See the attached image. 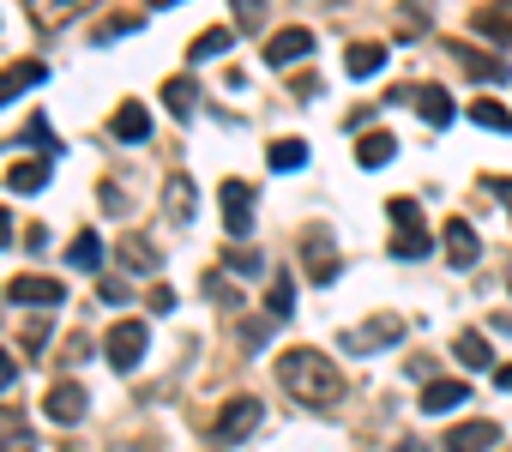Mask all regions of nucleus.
Segmentation results:
<instances>
[{
  "mask_svg": "<svg viewBox=\"0 0 512 452\" xmlns=\"http://www.w3.org/2000/svg\"><path fill=\"white\" fill-rule=\"evenodd\" d=\"M223 260H229L235 272H260V266H266L260 254H253V248H223Z\"/></svg>",
  "mask_w": 512,
  "mask_h": 452,
  "instance_id": "30",
  "label": "nucleus"
},
{
  "mask_svg": "<svg viewBox=\"0 0 512 452\" xmlns=\"http://www.w3.org/2000/svg\"><path fill=\"white\" fill-rule=\"evenodd\" d=\"M43 344H49V326H31V332H25V350H31V356H37V350H43Z\"/></svg>",
  "mask_w": 512,
  "mask_h": 452,
  "instance_id": "36",
  "label": "nucleus"
},
{
  "mask_svg": "<svg viewBox=\"0 0 512 452\" xmlns=\"http://www.w3.org/2000/svg\"><path fill=\"white\" fill-rule=\"evenodd\" d=\"M97 296H103L109 308H121V302H127V284H115V278H103V284H97Z\"/></svg>",
  "mask_w": 512,
  "mask_h": 452,
  "instance_id": "33",
  "label": "nucleus"
},
{
  "mask_svg": "<svg viewBox=\"0 0 512 452\" xmlns=\"http://www.w3.org/2000/svg\"><path fill=\"white\" fill-rule=\"evenodd\" d=\"M494 386H500V392H512V362H500V368H494Z\"/></svg>",
  "mask_w": 512,
  "mask_h": 452,
  "instance_id": "38",
  "label": "nucleus"
},
{
  "mask_svg": "<svg viewBox=\"0 0 512 452\" xmlns=\"http://www.w3.org/2000/svg\"><path fill=\"white\" fill-rule=\"evenodd\" d=\"M386 211H392V223H398V236H392V254L398 260H422L434 242H428V223H422V205L410 199V193H398V199H386Z\"/></svg>",
  "mask_w": 512,
  "mask_h": 452,
  "instance_id": "2",
  "label": "nucleus"
},
{
  "mask_svg": "<svg viewBox=\"0 0 512 452\" xmlns=\"http://www.w3.org/2000/svg\"><path fill=\"white\" fill-rule=\"evenodd\" d=\"M13 193H43L49 187V163H13Z\"/></svg>",
  "mask_w": 512,
  "mask_h": 452,
  "instance_id": "24",
  "label": "nucleus"
},
{
  "mask_svg": "<svg viewBox=\"0 0 512 452\" xmlns=\"http://www.w3.org/2000/svg\"><path fill=\"white\" fill-rule=\"evenodd\" d=\"M115 139H151V115H145V103H121L115 109Z\"/></svg>",
  "mask_w": 512,
  "mask_h": 452,
  "instance_id": "16",
  "label": "nucleus"
},
{
  "mask_svg": "<svg viewBox=\"0 0 512 452\" xmlns=\"http://www.w3.org/2000/svg\"><path fill=\"white\" fill-rule=\"evenodd\" d=\"M458 61H464V73L482 79V85H506V79H512V67L494 61V55H482V49H458Z\"/></svg>",
  "mask_w": 512,
  "mask_h": 452,
  "instance_id": "14",
  "label": "nucleus"
},
{
  "mask_svg": "<svg viewBox=\"0 0 512 452\" xmlns=\"http://www.w3.org/2000/svg\"><path fill=\"white\" fill-rule=\"evenodd\" d=\"M398 452H428V446L422 440H398Z\"/></svg>",
  "mask_w": 512,
  "mask_h": 452,
  "instance_id": "40",
  "label": "nucleus"
},
{
  "mask_svg": "<svg viewBox=\"0 0 512 452\" xmlns=\"http://www.w3.org/2000/svg\"><path fill=\"white\" fill-rule=\"evenodd\" d=\"M145 344H151V326H145V320H121V326L109 332V344H103V350H109V368H115V374H133V368L145 362Z\"/></svg>",
  "mask_w": 512,
  "mask_h": 452,
  "instance_id": "3",
  "label": "nucleus"
},
{
  "mask_svg": "<svg viewBox=\"0 0 512 452\" xmlns=\"http://www.w3.org/2000/svg\"><path fill=\"white\" fill-rule=\"evenodd\" d=\"M85 410H91V398H85V386H73V380H61V386L43 398V416H49V422H79Z\"/></svg>",
  "mask_w": 512,
  "mask_h": 452,
  "instance_id": "8",
  "label": "nucleus"
},
{
  "mask_svg": "<svg viewBox=\"0 0 512 452\" xmlns=\"http://www.w3.org/2000/svg\"><path fill=\"white\" fill-rule=\"evenodd\" d=\"M175 308V290H151V314H169Z\"/></svg>",
  "mask_w": 512,
  "mask_h": 452,
  "instance_id": "35",
  "label": "nucleus"
},
{
  "mask_svg": "<svg viewBox=\"0 0 512 452\" xmlns=\"http://www.w3.org/2000/svg\"><path fill=\"white\" fill-rule=\"evenodd\" d=\"M25 139H31V145H55V133H49V121H43V115H31V127H25Z\"/></svg>",
  "mask_w": 512,
  "mask_h": 452,
  "instance_id": "32",
  "label": "nucleus"
},
{
  "mask_svg": "<svg viewBox=\"0 0 512 452\" xmlns=\"http://www.w3.org/2000/svg\"><path fill=\"white\" fill-rule=\"evenodd\" d=\"M416 109L428 115V127H452V115H458V109H452V97H446L440 85H422V91H416Z\"/></svg>",
  "mask_w": 512,
  "mask_h": 452,
  "instance_id": "15",
  "label": "nucleus"
},
{
  "mask_svg": "<svg viewBox=\"0 0 512 452\" xmlns=\"http://www.w3.org/2000/svg\"><path fill=\"white\" fill-rule=\"evenodd\" d=\"M470 25L488 37H512V13H470Z\"/></svg>",
  "mask_w": 512,
  "mask_h": 452,
  "instance_id": "28",
  "label": "nucleus"
},
{
  "mask_svg": "<svg viewBox=\"0 0 512 452\" xmlns=\"http://www.w3.org/2000/svg\"><path fill=\"white\" fill-rule=\"evenodd\" d=\"M67 266H73V272H103V242H97L91 230H79L73 248H67Z\"/></svg>",
  "mask_w": 512,
  "mask_h": 452,
  "instance_id": "17",
  "label": "nucleus"
},
{
  "mask_svg": "<svg viewBox=\"0 0 512 452\" xmlns=\"http://www.w3.org/2000/svg\"><path fill=\"white\" fill-rule=\"evenodd\" d=\"M169 211H175L181 223L193 217V187H187V181H169Z\"/></svg>",
  "mask_w": 512,
  "mask_h": 452,
  "instance_id": "29",
  "label": "nucleus"
},
{
  "mask_svg": "<svg viewBox=\"0 0 512 452\" xmlns=\"http://www.w3.org/2000/svg\"><path fill=\"white\" fill-rule=\"evenodd\" d=\"M260 398H235V404H223V416H217V434L223 440H241V434H253V428H260Z\"/></svg>",
  "mask_w": 512,
  "mask_h": 452,
  "instance_id": "9",
  "label": "nucleus"
},
{
  "mask_svg": "<svg viewBox=\"0 0 512 452\" xmlns=\"http://www.w3.org/2000/svg\"><path fill=\"white\" fill-rule=\"evenodd\" d=\"M223 230L241 242L253 236V187L247 181H223Z\"/></svg>",
  "mask_w": 512,
  "mask_h": 452,
  "instance_id": "5",
  "label": "nucleus"
},
{
  "mask_svg": "<svg viewBox=\"0 0 512 452\" xmlns=\"http://www.w3.org/2000/svg\"><path fill=\"white\" fill-rule=\"evenodd\" d=\"M7 296H13L19 308H43V314H55V308L67 302V290H61L55 278H37V272H25V278H13V284H7Z\"/></svg>",
  "mask_w": 512,
  "mask_h": 452,
  "instance_id": "4",
  "label": "nucleus"
},
{
  "mask_svg": "<svg viewBox=\"0 0 512 452\" xmlns=\"http://www.w3.org/2000/svg\"><path fill=\"white\" fill-rule=\"evenodd\" d=\"M266 163H272V169H302V163H308V145H302V139H278V145L266 151Z\"/></svg>",
  "mask_w": 512,
  "mask_h": 452,
  "instance_id": "25",
  "label": "nucleus"
},
{
  "mask_svg": "<svg viewBox=\"0 0 512 452\" xmlns=\"http://www.w3.org/2000/svg\"><path fill=\"white\" fill-rule=\"evenodd\" d=\"M121 266H127V272H157L163 260H157L151 242H121Z\"/></svg>",
  "mask_w": 512,
  "mask_h": 452,
  "instance_id": "26",
  "label": "nucleus"
},
{
  "mask_svg": "<svg viewBox=\"0 0 512 452\" xmlns=\"http://www.w3.org/2000/svg\"><path fill=\"white\" fill-rule=\"evenodd\" d=\"M43 61H19V67H7V73H0V109H7L19 91H31V85H43Z\"/></svg>",
  "mask_w": 512,
  "mask_h": 452,
  "instance_id": "12",
  "label": "nucleus"
},
{
  "mask_svg": "<svg viewBox=\"0 0 512 452\" xmlns=\"http://www.w3.org/2000/svg\"><path fill=\"white\" fill-rule=\"evenodd\" d=\"M470 398V386L464 380H434V386H422V416H440V410H458Z\"/></svg>",
  "mask_w": 512,
  "mask_h": 452,
  "instance_id": "11",
  "label": "nucleus"
},
{
  "mask_svg": "<svg viewBox=\"0 0 512 452\" xmlns=\"http://www.w3.org/2000/svg\"><path fill=\"white\" fill-rule=\"evenodd\" d=\"M470 121H476V127H488V133H512V109H500V103H488V97H476V103H470Z\"/></svg>",
  "mask_w": 512,
  "mask_h": 452,
  "instance_id": "22",
  "label": "nucleus"
},
{
  "mask_svg": "<svg viewBox=\"0 0 512 452\" xmlns=\"http://www.w3.org/2000/svg\"><path fill=\"white\" fill-rule=\"evenodd\" d=\"M302 55H314V31H302V25H290V31H278V37L266 43V61H272V67H296Z\"/></svg>",
  "mask_w": 512,
  "mask_h": 452,
  "instance_id": "7",
  "label": "nucleus"
},
{
  "mask_svg": "<svg viewBox=\"0 0 512 452\" xmlns=\"http://www.w3.org/2000/svg\"><path fill=\"white\" fill-rule=\"evenodd\" d=\"M229 43H235V31H229V25H211V31H205V37H199V43L187 49V61H217V55H223Z\"/></svg>",
  "mask_w": 512,
  "mask_h": 452,
  "instance_id": "21",
  "label": "nucleus"
},
{
  "mask_svg": "<svg viewBox=\"0 0 512 452\" xmlns=\"http://www.w3.org/2000/svg\"><path fill=\"white\" fill-rule=\"evenodd\" d=\"M121 31H139V19H133V13H121V19L97 25V43H109V37H121Z\"/></svg>",
  "mask_w": 512,
  "mask_h": 452,
  "instance_id": "31",
  "label": "nucleus"
},
{
  "mask_svg": "<svg viewBox=\"0 0 512 452\" xmlns=\"http://www.w3.org/2000/svg\"><path fill=\"white\" fill-rule=\"evenodd\" d=\"M344 67H350V79H374V73L386 67V49H380V43H356Z\"/></svg>",
  "mask_w": 512,
  "mask_h": 452,
  "instance_id": "20",
  "label": "nucleus"
},
{
  "mask_svg": "<svg viewBox=\"0 0 512 452\" xmlns=\"http://www.w3.org/2000/svg\"><path fill=\"white\" fill-rule=\"evenodd\" d=\"M7 236H13V217H7V211H0V248H7Z\"/></svg>",
  "mask_w": 512,
  "mask_h": 452,
  "instance_id": "39",
  "label": "nucleus"
},
{
  "mask_svg": "<svg viewBox=\"0 0 512 452\" xmlns=\"http://www.w3.org/2000/svg\"><path fill=\"white\" fill-rule=\"evenodd\" d=\"M404 332V320L398 314H380V320H368V326H356L350 338H344V350H356V356H368V350H386L392 338Z\"/></svg>",
  "mask_w": 512,
  "mask_h": 452,
  "instance_id": "6",
  "label": "nucleus"
},
{
  "mask_svg": "<svg viewBox=\"0 0 512 452\" xmlns=\"http://www.w3.org/2000/svg\"><path fill=\"white\" fill-rule=\"evenodd\" d=\"M392 151H398V139H392V133H368V139L356 145V163H362V169H386V163H392Z\"/></svg>",
  "mask_w": 512,
  "mask_h": 452,
  "instance_id": "19",
  "label": "nucleus"
},
{
  "mask_svg": "<svg viewBox=\"0 0 512 452\" xmlns=\"http://www.w3.org/2000/svg\"><path fill=\"white\" fill-rule=\"evenodd\" d=\"M476 254H482V248H476V230H470L464 217H452V223H446V260H452V266H476Z\"/></svg>",
  "mask_w": 512,
  "mask_h": 452,
  "instance_id": "13",
  "label": "nucleus"
},
{
  "mask_svg": "<svg viewBox=\"0 0 512 452\" xmlns=\"http://www.w3.org/2000/svg\"><path fill=\"white\" fill-rule=\"evenodd\" d=\"M494 440H500V428H494V422H458V428L446 434V446H440V452H488Z\"/></svg>",
  "mask_w": 512,
  "mask_h": 452,
  "instance_id": "10",
  "label": "nucleus"
},
{
  "mask_svg": "<svg viewBox=\"0 0 512 452\" xmlns=\"http://www.w3.org/2000/svg\"><path fill=\"white\" fill-rule=\"evenodd\" d=\"M452 356L470 368V374H482V368H494V350H488V338L482 332H464L458 344H452Z\"/></svg>",
  "mask_w": 512,
  "mask_h": 452,
  "instance_id": "18",
  "label": "nucleus"
},
{
  "mask_svg": "<svg viewBox=\"0 0 512 452\" xmlns=\"http://www.w3.org/2000/svg\"><path fill=\"white\" fill-rule=\"evenodd\" d=\"M7 386H13V356L0 350V392H7Z\"/></svg>",
  "mask_w": 512,
  "mask_h": 452,
  "instance_id": "37",
  "label": "nucleus"
},
{
  "mask_svg": "<svg viewBox=\"0 0 512 452\" xmlns=\"http://www.w3.org/2000/svg\"><path fill=\"white\" fill-rule=\"evenodd\" d=\"M103 205H109V211H127V199H121V187H115V181H103Z\"/></svg>",
  "mask_w": 512,
  "mask_h": 452,
  "instance_id": "34",
  "label": "nucleus"
},
{
  "mask_svg": "<svg viewBox=\"0 0 512 452\" xmlns=\"http://www.w3.org/2000/svg\"><path fill=\"white\" fill-rule=\"evenodd\" d=\"M163 103H169V115H181V121H187V115H193V103H199L193 79H169V85H163Z\"/></svg>",
  "mask_w": 512,
  "mask_h": 452,
  "instance_id": "23",
  "label": "nucleus"
},
{
  "mask_svg": "<svg viewBox=\"0 0 512 452\" xmlns=\"http://www.w3.org/2000/svg\"><path fill=\"white\" fill-rule=\"evenodd\" d=\"M296 314V290H290V278L278 272V284H272V296H266V320H290Z\"/></svg>",
  "mask_w": 512,
  "mask_h": 452,
  "instance_id": "27",
  "label": "nucleus"
},
{
  "mask_svg": "<svg viewBox=\"0 0 512 452\" xmlns=\"http://www.w3.org/2000/svg\"><path fill=\"white\" fill-rule=\"evenodd\" d=\"M278 380H284V392H296L302 404H338V398H344V374H338L320 350H290V356L278 362Z\"/></svg>",
  "mask_w": 512,
  "mask_h": 452,
  "instance_id": "1",
  "label": "nucleus"
}]
</instances>
